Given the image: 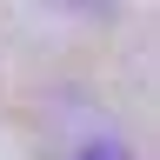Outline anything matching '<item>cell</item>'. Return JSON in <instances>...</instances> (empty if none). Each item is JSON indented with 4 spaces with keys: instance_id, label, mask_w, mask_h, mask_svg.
Returning a JSON list of instances; mask_svg holds the SVG:
<instances>
[{
    "instance_id": "obj_1",
    "label": "cell",
    "mask_w": 160,
    "mask_h": 160,
    "mask_svg": "<svg viewBox=\"0 0 160 160\" xmlns=\"http://www.w3.org/2000/svg\"><path fill=\"white\" fill-rule=\"evenodd\" d=\"M73 160H127V153H120L113 140H100V147H87V153H73Z\"/></svg>"
}]
</instances>
